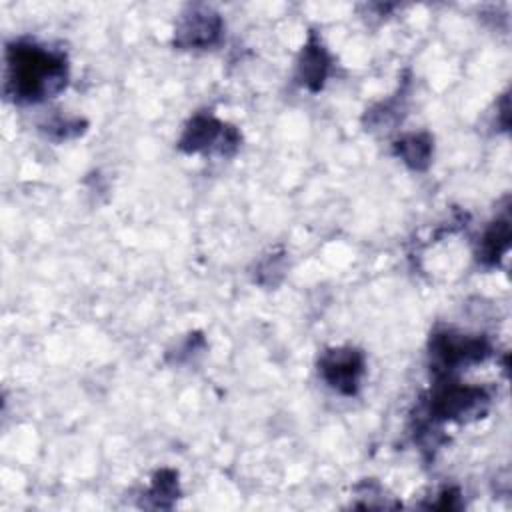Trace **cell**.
Returning <instances> with one entry per match:
<instances>
[{
	"label": "cell",
	"instance_id": "ba28073f",
	"mask_svg": "<svg viewBox=\"0 0 512 512\" xmlns=\"http://www.w3.org/2000/svg\"><path fill=\"white\" fill-rule=\"evenodd\" d=\"M510 220L508 216L496 218L482 234L480 242H478V250H476V260L486 266V268H494L500 264L502 256L508 252L510 248Z\"/></svg>",
	"mask_w": 512,
	"mask_h": 512
},
{
	"label": "cell",
	"instance_id": "8fae6325",
	"mask_svg": "<svg viewBox=\"0 0 512 512\" xmlns=\"http://www.w3.org/2000/svg\"><path fill=\"white\" fill-rule=\"evenodd\" d=\"M86 122L80 118H54L52 122H48V134H52L56 140H66L72 136H78L84 130Z\"/></svg>",
	"mask_w": 512,
	"mask_h": 512
},
{
	"label": "cell",
	"instance_id": "3957f363",
	"mask_svg": "<svg viewBox=\"0 0 512 512\" xmlns=\"http://www.w3.org/2000/svg\"><path fill=\"white\" fill-rule=\"evenodd\" d=\"M430 362L438 376L450 378L454 370L484 362L492 354V346L484 336L464 334L450 328L438 330L430 336Z\"/></svg>",
	"mask_w": 512,
	"mask_h": 512
},
{
	"label": "cell",
	"instance_id": "9c48e42d",
	"mask_svg": "<svg viewBox=\"0 0 512 512\" xmlns=\"http://www.w3.org/2000/svg\"><path fill=\"white\" fill-rule=\"evenodd\" d=\"M434 142L428 132H410L400 136L394 142V154L410 168V170H426L432 162Z\"/></svg>",
	"mask_w": 512,
	"mask_h": 512
},
{
	"label": "cell",
	"instance_id": "7c38bea8",
	"mask_svg": "<svg viewBox=\"0 0 512 512\" xmlns=\"http://www.w3.org/2000/svg\"><path fill=\"white\" fill-rule=\"evenodd\" d=\"M270 274H272V282H274V284H276L274 276H276V274H278V276L284 274V256H282V254H280V256L272 254V256H268V258H264V260L260 262V266H258L256 280L262 282L264 276H270Z\"/></svg>",
	"mask_w": 512,
	"mask_h": 512
},
{
	"label": "cell",
	"instance_id": "52a82bcc",
	"mask_svg": "<svg viewBox=\"0 0 512 512\" xmlns=\"http://www.w3.org/2000/svg\"><path fill=\"white\" fill-rule=\"evenodd\" d=\"M330 66H332V58L328 50L322 46L320 38L312 32L306 44L302 46L296 62V82L310 92H318L322 90L330 74Z\"/></svg>",
	"mask_w": 512,
	"mask_h": 512
},
{
	"label": "cell",
	"instance_id": "4fadbf2b",
	"mask_svg": "<svg viewBox=\"0 0 512 512\" xmlns=\"http://www.w3.org/2000/svg\"><path fill=\"white\" fill-rule=\"evenodd\" d=\"M430 508H438V510H458V508H462L460 492L456 488H444L438 494V500L430 504Z\"/></svg>",
	"mask_w": 512,
	"mask_h": 512
},
{
	"label": "cell",
	"instance_id": "6da1fadb",
	"mask_svg": "<svg viewBox=\"0 0 512 512\" xmlns=\"http://www.w3.org/2000/svg\"><path fill=\"white\" fill-rule=\"evenodd\" d=\"M68 60L62 52L32 40L6 46V92L16 102H42L64 90Z\"/></svg>",
	"mask_w": 512,
	"mask_h": 512
},
{
	"label": "cell",
	"instance_id": "5b68a950",
	"mask_svg": "<svg viewBox=\"0 0 512 512\" xmlns=\"http://www.w3.org/2000/svg\"><path fill=\"white\" fill-rule=\"evenodd\" d=\"M366 372L364 354L352 346L328 348L318 360V374L322 380L342 396H356L362 376Z\"/></svg>",
	"mask_w": 512,
	"mask_h": 512
},
{
	"label": "cell",
	"instance_id": "30bf717a",
	"mask_svg": "<svg viewBox=\"0 0 512 512\" xmlns=\"http://www.w3.org/2000/svg\"><path fill=\"white\" fill-rule=\"evenodd\" d=\"M180 496L178 472L164 468L158 470L152 478V486L142 496V506L146 508H172Z\"/></svg>",
	"mask_w": 512,
	"mask_h": 512
},
{
	"label": "cell",
	"instance_id": "7a4b0ae2",
	"mask_svg": "<svg viewBox=\"0 0 512 512\" xmlns=\"http://www.w3.org/2000/svg\"><path fill=\"white\" fill-rule=\"evenodd\" d=\"M488 406L490 392L486 388L444 378L426 400V416L430 422H468L482 418Z\"/></svg>",
	"mask_w": 512,
	"mask_h": 512
},
{
	"label": "cell",
	"instance_id": "8992f818",
	"mask_svg": "<svg viewBox=\"0 0 512 512\" xmlns=\"http://www.w3.org/2000/svg\"><path fill=\"white\" fill-rule=\"evenodd\" d=\"M224 24L210 6H190L178 20L174 44L182 50H206L218 44Z\"/></svg>",
	"mask_w": 512,
	"mask_h": 512
},
{
	"label": "cell",
	"instance_id": "277c9868",
	"mask_svg": "<svg viewBox=\"0 0 512 512\" xmlns=\"http://www.w3.org/2000/svg\"><path fill=\"white\" fill-rule=\"evenodd\" d=\"M240 140V132L234 126L224 124L212 114L198 112L186 122L178 138V148L188 154L216 152L220 156H230L238 150Z\"/></svg>",
	"mask_w": 512,
	"mask_h": 512
}]
</instances>
